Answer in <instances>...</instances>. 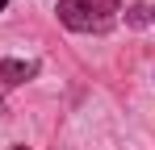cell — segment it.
<instances>
[{"instance_id": "6da1fadb", "label": "cell", "mask_w": 155, "mask_h": 150, "mask_svg": "<svg viewBox=\"0 0 155 150\" xmlns=\"http://www.w3.org/2000/svg\"><path fill=\"white\" fill-rule=\"evenodd\" d=\"M122 0H59V21L76 33H109L117 25Z\"/></svg>"}, {"instance_id": "7a4b0ae2", "label": "cell", "mask_w": 155, "mask_h": 150, "mask_svg": "<svg viewBox=\"0 0 155 150\" xmlns=\"http://www.w3.org/2000/svg\"><path fill=\"white\" fill-rule=\"evenodd\" d=\"M38 75V63H25V58H0V83H8V88H17V83H25Z\"/></svg>"}, {"instance_id": "3957f363", "label": "cell", "mask_w": 155, "mask_h": 150, "mask_svg": "<svg viewBox=\"0 0 155 150\" xmlns=\"http://www.w3.org/2000/svg\"><path fill=\"white\" fill-rule=\"evenodd\" d=\"M147 21H151V13H147L143 4H134V8H130V25H147Z\"/></svg>"}, {"instance_id": "277c9868", "label": "cell", "mask_w": 155, "mask_h": 150, "mask_svg": "<svg viewBox=\"0 0 155 150\" xmlns=\"http://www.w3.org/2000/svg\"><path fill=\"white\" fill-rule=\"evenodd\" d=\"M4 150H29V146H21V142H17V146H4Z\"/></svg>"}, {"instance_id": "5b68a950", "label": "cell", "mask_w": 155, "mask_h": 150, "mask_svg": "<svg viewBox=\"0 0 155 150\" xmlns=\"http://www.w3.org/2000/svg\"><path fill=\"white\" fill-rule=\"evenodd\" d=\"M4 4H8V0H0V13H4Z\"/></svg>"}, {"instance_id": "8992f818", "label": "cell", "mask_w": 155, "mask_h": 150, "mask_svg": "<svg viewBox=\"0 0 155 150\" xmlns=\"http://www.w3.org/2000/svg\"><path fill=\"white\" fill-rule=\"evenodd\" d=\"M147 13H151V21H155V8H147Z\"/></svg>"}]
</instances>
